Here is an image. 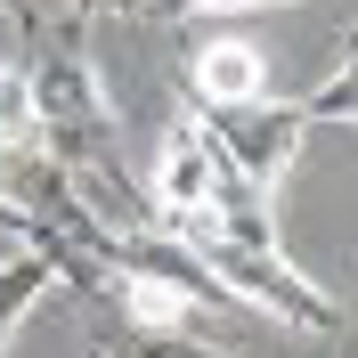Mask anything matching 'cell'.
I'll return each instance as SVG.
<instances>
[{
	"label": "cell",
	"instance_id": "9a60e30c",
	"mask_svg": "<svg viewBox=\"0 0 358 358\" xmlns=\"http://www.w3.org/2000/svg\"><path fill=\"white\" fill-rule=\"evenodd\" d=\"M350 277H358V268H350Z\"/></svg>",
	"mask_w": 358,
	"mask_h": 358
},
{
	"label": "cell",
	"instance_id": "3957f363",
	"mask_svg": "<svg viewBox=\"0 0 358 358\" xmlns=\"http://www.w3.org/2000/svg\"><path fill=\"white\" fill-rule=\"evenodd\" d=\"M228 187H236V171L220 163L203 114H171V131H163V147H155V212L163 220H171V212H203V203H220Z\"/></svg>",
	"mask_w": 358,
	"mask_h": 358
},
{
	"label": "cell",
	"instance_id": "4fadbf2b",
	"mask_svg": "<svg viewBox=\"0 0 358 358\" xmlns=\"http://www.w3.org/2000/svg\"><path fill=\"white\" fill-rule=\"evenodd\" d=\"M147 8H171V0H147Z\"/></svg>",
	"mask_w": 358,
	"mask_h": 358
},
{
	"label": "cell",
	"instance_id": "8992f818",
	"mask_svg": "<svg viewBox=\"0 0 358 358\" xmlns=\"http://www.w3.org/2000/svg\"><path fill=\"white\" fill-rule=\"evenodd\" d=\"M49 285H66V268H57V252L24 245L17 261H0V350H8V334H17L24 317H33V301H41Z\"/></svg>",
	"mask_w": 358,
	"mask_h": 358
},
{
	"label": "cell",
	"instance_id": "6da1fadb",
	"mask_svg": "<svg viewBox=\"0 0 358 358\" xmlns=\"http://www.w3.org/2000/svg\"><path fill=\"white\" fill-rule=\"evenodd\" d=\"M163 228H179L245 310H268L277 326H301V334H326V342L342 334V310L285 261V252H277V220H268V196H261V187L236 179L220 203H203V212H171Z\"/></svg>",
	"mask_w": 358,
	"mask_h": 358
},
{
	"label": "cell",
	"instance_id": "52a82bcc",
	"mask_svg": "<svg viewBox=\"0 0 358 358\" xmlns=\"http://www.w3.org/2000/svg\"><path fill=\"white\" fill-rule=\"evenodd\" d=\"M33 98H24V66H0V163L33 155Z\"/></svg>",
	"mask_w": 358,
	"mask_h": 358
},
{
	"label": "cell",
	"instance_id": "7c38bea8",
	"mask_svg": "<svg viewBox=\"0 0 358 358\" xmlns=\"http://www.w3.org/2000/svg\"><path fill=\"white\" fill-rule=\"evenodd\" d=\"M73 8H98V0H73Z\"/></svg>",
	"mask_w": 358,
	"mask_h": 358
},
{
	"label": "cell",
	"instance_id": "5bb4252c",
	"mask_svg": "<svg viewBox=\"0 0 358 358\" xmlns=\"http://www.w3.org/2000/svg\"><path fill=\"white\" fill-rule=\"evenodd\" d=\"M98 358H122V350H98Z\"/></svg>",
	"mask_w": 358,
	"mask_h": 358
},
{
	"label": "cell",
	"instance_id": "ba28073f",
	"mask_svg": "<svg viewBox=\"0 0 358 358\" xmlns=\"http://www.w3.org/2000/svg\"><path fill=\"white\" fill-rule=\"evenodd\" d=\"M122 358H228V350L187 342V334H131V342H122Z\"/></svg>",
	"mask_w": 358,
	"mask_h": 358
},
{
	"label": "cell",
	"instance_id": "5b68a950",
	"mask_svg": "<svg viewBox=\"0 0 358 358\" xmlns=\"http://www.w3.org/2000/svg\"><path fill=\"white\" fill-rule=\"evenodd\" d=\"M114 301L131 317V334H187V310H196L179 285H163L147 268H114Z\"/></svg>",
	"mask_w": 358,
	"mask_h": 358
},
{
	"label": "cell",
	"instance_id": "9c48e42d",
	"mask_svg": "<svg viewBox=\"0 0 358 358\" xmlns=\"http://www.w3.org/2000/svg\"><path fill=\"white\" fill-rule=\"evenodd\" d=\"M187 17H268V8H301V0H171Z\"/></svg>",
	"mask_w": 358,
	"mask_h": 358
},
{
	"label": "cell",
	"instance_id": "277c9868",
	"mask_svg": "<svg viewBox=\"0 0 358 358\" xmlns=\"http://www.w3.org/2000/svg\"><path fill=\"white\" fill-rule=\"evenodd\" d=\"M187 98H196V114H220V106H252V98H268V66L252 41H203L196 66H187Z\"/></svg>",
	"mask_w": 358,
	"mask_h": 358
},
{
	"label": "cell",
	"instance_id": "7a4b0ae2",
	"mask_svg": "<svg viewBox=\"0 0 358 358\" xmlns=\"http://www.w3.org/2000/svg\"><path fill=\"white\" fill-rule=\"evenodd\" d=\"M203 131H212V147H220V163L236 179H252V187H277V179L293 171V155H301V131H310V114H301V98H252V106H220L203 114Z\"/></svg>",
	"mask_w": 358,
	"mask_h": 358
},
{
	"label": "cell",
	"instance_id": "8fae6325",
	"mask_svg": "<svg viewBox=\"0 0 358 358\" xmlns=\"http://www.w3.org/2000/svg\"><path fill=\"white\" fill-rule=\"evenodd\" d=\"M0 17L17 24V41H33L41 33V0H0Z\"/></svg>",
	"mask_w": 358,
	"mask_h": 358
},
{
	"label": "cell",
	"instance_id": "30bf717a",
	"mask_svg": "<svg viewBox=\"0 0 358 358\" xmlns=\"http://www.w3.org/2000/svg\"><path fill=\"white\" fill-rule=\"evenodd\" d=\"M0 228H8V236H24V245H33V228H41V220H33V212L17 203V187H8V171H0Z\"/></svg>",
	"mask_w": 358,
	"mask_h": 358
}]
</instances>
